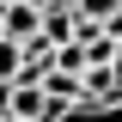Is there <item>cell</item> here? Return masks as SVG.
<instances>
[{
  "label": "cell",
  "mask_w": 122,
  "mask_h": 122,
  "mask_svg": "<svg viewBox=\"0 0 122 122\" xmlns=\"http://www.w3.org/2000/svg\"><path fill=\"white\" fill-rule=\"evenodd\" d=\"M6 116H25V122H55L61 104L55 98H43V86H25V79H12V110Z\"/></svg>",
  "instance_id": "obj_1"
},
{
  "label": "cell",
  "mask_w": 122,
  "mask_h": 122,
  "mask_svg": "<svg viewBox=\"0 0 122 122\" xmlns=\"http://www.w3.org/2000/svg\"><path fill=\"white\" fill-rule=\"evenodd\" d=\"M37 18H43V6H30V0H6V30H0V37L25 43V37H37Z\"/></svg>",
  "instance_id": "obj_2"
},
{
  "label": "cell",
  "mask_w": 122,
  "mask_h": 122,
  "mask_svg": "<svg viewBox=\"0 0 122 122\" xmlns=\"http://www.w3.org/2000/svg\"><path fill=\"white\" fill-rule=\"evenodd\" d=\"M55 122H122V92L104 98V104H67Z\"/></svg>",
  "instance_id": "obj_3"
},
{
  "label": "cell",
  "mask_w": 122,
  "mask_h": 122,
  "mask_svg": "<svg viewBox=\"0 0 122 122\" xmlns=\"http://www.w3.org/2000/svg\"><path fill=\"white\" fill-rule=\"evenodd\" d=\"M67 6H73V18H92V25H110L122 12V0H67Z\"/></svg>",
  "instance_id": "obj_4"
},
{
  "label": "cell",
  "mask_w": 122,
  "mask_h": 122,
  "mask_svg": "<svg viewBox=\"0 0 122 122\" xmlns=\"http://www.w3.org/2000/svg\"><path fill=\"white\" fill-rule=\"evenodd\" d=\"M55 67H67V73H79V67H86V43H79V37H67V43H55Z\"/></svg>",
  "instance_id": "obj_5"
},
{
  "label": "cell",
  "mask_w": 122,
  "mask_h": 122,
  "mask_svg": "<svg viewBox=\"0 0 122 122\" xmlns=\"http://www.w3.org/2000/svg\"><path fill=\"white\" fill-rule=\"evenodd\" d=\"M0 79H18V43L0 37Z\"/></svg>",
  "instance_id": "obj_6"
},
{
  "label": "cell",
  "mask_w": 122,
  "mask_h": 122,
  "mask_svg": "<svg viewBox=\"0 0 122 122\" xmlns=\"http://www.w3.org/2000/svg\"><path fill=\"white\" fill-rule=\"evenodd\" d=\"M6 110H12V79H0V122H6Z\"/></svg>",
  "instance_id": "obj_7"
},
{
  "label": "cell",
  "mask_w": 122,
  "mask_h": 122,
  "mask_svg": "<svg viewBox=\"0 0 122 122\" xmlns=\"http://www.w3.org/2000/svg\"><path fill=\"white\" fill-rule=\"evenodd\" d=\"M110 73H116V86H122V37H116V49H110Z\"/></svg>",
  "instance_id": "obj_8"
},
{
  "label": "cell",
  "mask_w": 122,
  "mask_h": 122,
  "mask_svg": "<svg viewBox=\"0 0 122 122\" xmlns=\"http://www.w3.org/2000/svg\"><path fill=\"white\" fill-rule=\"evenodd\" d=\"M110 37H122V12H116V18H110Z\"/></svg>",
  "instance_id": "obj_9"
},
{
  "label": "cell",
  "mask_w": 122,
  "mask_h": 122,
  "mask_svg": "<svg viewBox=\"0 0 122 122\" xmlns=\"http://www.w3.org/2000/svg\"><path fill=\"white\" fill-rule=\"evenodd\" d=\"M0 30H6V0H0Z\"/></svg>",
  "instance_id": "obj_10"
},
{
  "label": "cell",
  "mask_w": 122,
  "mask_h": 122,
  "mask_svg": "<svg viewBox=\"0 0 122 122\" xmlns=\"http://www.w3.org/2000/svg\"><path fill=\"white\" fill-rule=\"evenodd\" d=\"M6 122H25V116H6Z\"/></svg>",
  "instance_id": "obj_11"
}]
</instances>
